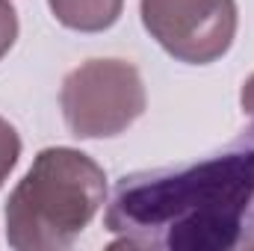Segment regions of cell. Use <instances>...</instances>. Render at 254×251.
Returning <instances> with one entry per match:
<instances>
[{
  "label": "cell",
  "instance_id": "cell-1",
  "mask_svg": "<svg viewBox=\"0 0 254 251\" xmlns=\"http://www.w3.org/2000/svg\"><path fill=\"white\" fill-rule=\"evenodd\" d=\"M104 222L113 249H254V139L184 169L125 175Z\"/></svg>",
  "mask_w": 254,
  "mask_h": 251
},
{
  "label": "cell",
  "instance_id": "cell-2",
  "mask_svg": "<svg viewBox=\"0 0 254 251\" xmlns=\"http://www.w3.org/2000/svg\"><path fill=\"white\" fill-rule=\"evenodd\" d=\"M107 201L104 169L77 148H45L6 201V240L18 251L68 249Z\"/></svg>",
  "mask_w": 254,
  "mask_h": 251
},
{
  "label": "cell",
  "instance_id": "cell-5",
  "mask_svg": "<svg viewBox=\"0 0 254 251\" xmlns=\"http://www.w3.org/2000/svg\"><path fill=\"white\" fill-rule=\"evenodd\" d=\"M54 18L77 33H101L110 30L119 15L125 0H48Z\"/></svg>",
  "mask_w": 254,
  "mask_h": 251
},
{
  "label": "cell",
  "instance_id": "cell-7",
  "mask_svg": "<svg viewBox=\"0 0 254 251\" xmlns=\"http://www.w3.org/2000/svg\"><path fill=\"white\" fill-rule=\"evenodd\" d=\"M18 39V12L9 0H0V60L12 51Z\"/></svg>",
  "mask_w": 254,
  "mask_h": 251
},
{
  "label": "cell",
  "instance_id": "cell-4",
  "mask_svg": "<svg viewBox=\"0 0 254 251\" xmlns=\"http://www.w3.org/2000/svg\"><path fill=\"white\" fill-rule=\"evenodd\" d=\"M139 12L151 39L190 65L216 63L237 36L234 0H139Z\"/></svg>",
  "mask_w": 254,
  "mask_h": 251
},
{
  "label": "cell",
  "instance_id": "cell-6",
  "mask_svg": "<svg viewBox=\"0 0 254 251\" xmlns=\"http://www.w3.org/2000/svg\"><path fill=\"white\" fill-rule=\"evenodd\" d=\"M18 157H21V136L6 119H0V187L18 166Z\"/></svg>",
  "mask_w": 254,
  "mask_h": 251
},
{
  "label": "cell",
  "instance_id": "cell-3",
  "mask_svg": "<svg viewBox=\"0 0 254 251\" xmlns=\"http://www.w3.org/2000/svg\"><path fill=\"white\" fill-rule=\"evenodd\" d=\"M145 86L136 65L125 60H89L68 71L60 107L68 130L80 139H110L125 133L145 113Z\"/></svg>",
  "mask_w": 254,
  "mask_h": 251
},
{
  "label": "cell",
  "instance_id": "cell-8",
  "mask_svg": "<svg viewBox=\"0 0 254 251\" xmlns=\"http://www.w3.org/2000/svg\"><path fill=\"white\" fill-rule=\"evenodd\" d=\"M240 101H243V113L252 119V125H254V74L243 83V92H240Z\"/></svg>",
  "mask_w": 254,
  "mask_h": 251
}]
</instances>
